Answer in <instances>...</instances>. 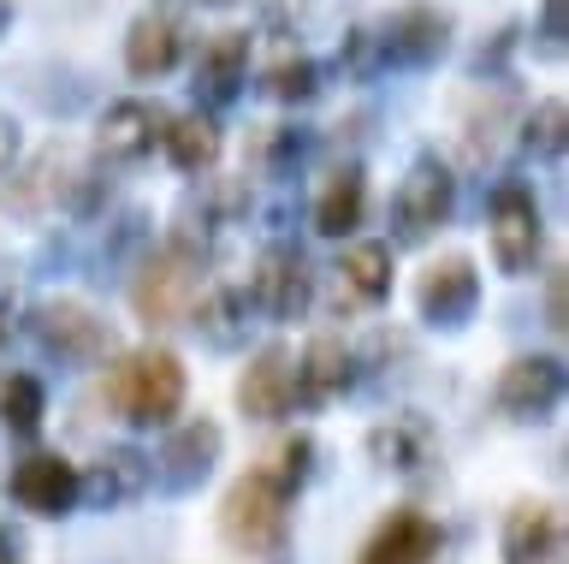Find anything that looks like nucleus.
Wrapping results in <instances>:
<instances>
[{
    "label": "nucleus",
    "mask_w": 569,
    "mask_h": 564,
    "mask_svg": "<svg viewBox=\"0 0 569 564\" xmlns=\"http://www.w3.org/2000/svg\"><path fill=\"white\" fill-rule=\"evenodd\" d=\"M190 398V368L178 350L167 345H142V350H119L107 363L101 380V404L113 416H124L131 428H167Z\"/></svg>",
    "instance_id": "obj_1"
},
{
    "label": "nucleus",
    "mask_w": 569,
    "mask_h": 564,
    "mask_svg": "<svg viewBox=\"0 0 569 564\" xmlns=\"http://www.w3.org/2000/svg\"><path fill=\"white\" fill-rule=\"evenodd\" d=\"M208 244H196V238H178L167 232L160 238V250H149L137 261V274H131V309H137V321L142 327H178V321H190V309L202 304V286H208Z\"/></svg>",
    "instance_id": "obj_2"
},
{
    "label": "nucleus",
    "mask_w": 569,
    "mask_h": 564,
    "mask_svg": "<svg viewBox=\"0 0 569 564\" xmlns=\"http://www.w3.org/2000/svg\"><path fill=\"white\" fill-rule=\"evenodd\" d=\"M24 339L60 368H101L119 357V333L78 297H42L24 309Z\"/></svg>",
    "instance_id": "obj_3"
},
{
    "label": "nucleus",
    "mask_w": 569,
    "mask_h": 564,
    "mask_svg": "<svg viewBox=\"0 0 569 564\" xmlns=\"http://www.w3.org/2000/svg\"><path fill=\"white\" fill-rule=\"evenodd\" d=\"M220 541L243 558H279L291 541V499L267 469H243L220 499Z\"/></svg>",
    "instance_id": "obj_4"
},
{
    "label": "nucleus",
    "mask_w": 569,
    "mask_h": 564,
    "mask_svg": "<svg viewBox=\"0 0 569 564\" xmlns=\"http://www.w3.org/2000/svg\"><path fill=\"white\" fill-rule=\"evenodd\" d=\"M451 215H457V172L445 155L427 149L409 161V172L398 179V190H391V208H386L391 244H398V250H421Z\"/></svg>",
    "instance_id": "obj_5"
},
{
    "label": "nucleus",
    "mask_w": 569,
    "mask_h": 564,
    "mask_svg": "<svg viewBox=\"0 0 569 564\" xmlns=\"http://www.w3.org/2000/svg\"><path fill=\"white\" fill-rule=\"evenodd\" d=\"M457 19L433 0H409L391 19L373 30V66L380 72H433V66L451 55Z\"/></svg>",
    "instance_id": "obj_6"
},
{
    "label": "nucleus",
    "mask_w": 569,
    "mask_h": 564,
    "mask_svg": "<svg viewBox=\"0 0 569 564\" xmlns=\"http://www.w3.org/2000/svg\"><path fill=\"white\" fill-rule=\"evenodd\" d=\"M487 244H492L498 274H510V279L533 274V261H540V250H546V215H540V202H533V190L522 179H505L492 190Z\"/></svg>",
    "instance_id": "obj_7"
},
{
    "label": "nucleus",
    "mask_w": 569,
    "mask_h": 564,
    "mask_svg": "<svg viewBox=\"0 0 569 564\" xmlns=\"http://www.w3.org/2000/svg\"><path fill=\"white\" fill-rule=\"evenodd\" d=\"M563 357H551V350H528V357H510L498 368V386H492V404L505 422H522V428H540V422L558 416L563 404Z\"/></svg>",
    "instance_id": "obj_8"
},
{
    "label": "nucleus",
    "mask_w": 569,
    "mask_h": 564,
    "mask_svg": "<svg viewBox=\"0 0 569 564\" xmlns=\"http://www.w3.org/2000/svg\"><path fill=\"white\" fill-rule=\"evenodd\" d=\"M249 304H256V315H267V321L291 327L309 315L315 304V274H309V256L297 250V244L273 238L267 250L256 256V268H249Z\"/></svg>",
    "instance_id": "obj_9"
},
{
    "label": "nucleus",
    "mask_w": 569,
    "mask_h": 564,
    "mask_svg": "<svg viewBox=\"0 0 569 564\" xmlns=\"http://www.w3.org/2000/svg\"><path fill=\"white\" fill-rule=\"evenodd\" d=\"M220 452H226V428L213 416H190V422H178V428L160 439V452L149 457V469H154V487L160 493H196L213 475V464H220Z\"/></svg>",
    "instance_id": "obj_10"
},
{
    "label": "nucleus",
    "mask_w": 569,
    "mask_h": 564,
    "mask_svg": "<svg viewBox=\"0 0 569 564\" xmlns=\"http://www.w3.org/2000/svg\"><path fill=\"white\" fill-rule=\"evenodd\" d=\"M416 309H421L427 327H445V333L469 327L475 309H480V268H475V256L451 250V256L427 261L421 279H416Z\"/></svg>",
    "instance_id": "obj_11"
},
{
    "label": "nucleus",
    "mask_w": 569,
    "mask_h": 564,
    "mask_svg": "<svg viewBox=\"0 0 569 564\" xmlns=\"http://www.w3.org/2000/svg\"><path fill=\"white\" fill-rule=\"evenodd\" d=\"M160 131H167V108H160V101H142V96L113 101V108L101 113V126H96L101 167H137V161H149L154 144H160Z\"/></svg>",
    "instance_id": "obj_12"
},
{
    "label": "nucleus",
    "mask_w": 569,
    "mask_h": 564,
    "mask_svg": "<svg viewBox=\"0 0 569 564\" xmlns=\"http://www.w3.org/2000/svg\"><path fill=\"white\" fill-rule=\"evenodd\" d=\"M7 493L30 517H71V505H78V464L60 452H30L12 464Z\"/></svg>",
    "instance_id": "obj_13"
},
{
    "label": "nucleus",
    "mask_w": 569,
    "mask_h": 564,
    "mask_svg": "<svg viewBox=\"0 0 569 564\" xmlns=\"http://www.w3.org/2000/svg\"><path fill=\"white\" fill-rule=\"evenodd\" d=\"M249 48H256V37L249 30H213V37L202 42V55H196V101H202V113H220L231 108V101L243 96L249 83Z\"/></svg>",
    "instance_id": "obj_14"
},
{
    "label": "nucleus",
    "mask_w": 569,
    "mask_h": 564,
    "mask_svg": "<svg viewBox=\"0 0 569 564\" xmlns=\"http://www.w3.org/2000/svg\"><path fill=\"white\" fill-rule=\"evenodd\" d=\"M149 487H154V469H149V452H137V446H107L89 469H78V499L89 511L137 505Z\"/></svg>",
    "instance_id": "obj_15"
},
{
    "label": "nucleus",
    "mask_w": 569,
    "mask_h": 564,
    "mask_svg": "<svg viewBox=\"0 0 569 564\" xmlns=\"http://www.w3.org/2000/svg\"><path fill=\"white\" fill-rule=\"evenodd\" d=\"M249 208H256V197H249V179H202L184 202H178V215H172L167 232L196 238V244H213V232L243 226Z\"/></svg>",
    "instance_id": "obj_16"
},
{
    "label": "nucleus",
    "mask_w": 569,
    "mask_h": 564,
    "mask_svg": "<svg viewBox=\"0 0 569 564\" xmlns=\"http://www.w3.org/2000/svg\"><path fill=\"white\" fill-rule=\"evenodd\" d=\"M178 55H184V19H178V7H142L131 30H124V72L137 83H154L178 66Z\"/></svg>",
    "instance_id": "obj_17"
},
{
    "label": "nucleus",
    "mask_w": 569,
    "mask_h": 564,
    "mask_svg": "<svg viewBox=\"0 0 569 564\" xmlns=\"http://www.w3.org/2000/svg\"><path fill=\"white\" fill-rule=\"evenodd\" d=\"M291 368H297V357H291V345H261L256 357H249V368L238 375V410H243V422H284L291 416Z\"/></svg>",
    "instance_id": "obj_18"
},
{
    "label": "nucleus",
    "mask_w": 569,
    "mask_h": 564,
    "mask_svg": "<svg viewBox=\"0 0 569 564\" xmlns=\"http://www.w3.org/2000/svg\"><path fill=\"white\" fill-rule=\"evenodd\" d=\"M350 380H356V350L338 339V333H320V339L302 345V357L291 368V404L297 410H320V404H332Z\"/></svg>",
    "instance_id": "obj_19"
},
{
    "label": "nucleus",
    "mask_w": 569,
    "mask_h": 564,
    "mask_svg": "<svg viewBox=\"0 0 569 564\" xmlns=\"http://www.w3.org/2000/svg\"><path fill=\"white\" fill-rule=\"evenodd\" d=\"M433 558H439V523L416 505H398L362 546V564H433Z\"/></svg>",
    "instance_id": "obj_20"
},
{
    "label": "nucleus",
    "mask_w": 569,
    "mask_h": 564,
    "mask_svg": "<svg viewBox=\"0 0 569 564\" xmlns=\"http://www.w3.org/2000/svg\"><path fill=\"white\" fill-rule=\"evenodd\" d=\"M78 167H83V161H78L66 144H48V149L24 167V179L12 185V208H18V215H66Z\"/></svg>",
    "instance_id": "obj_21"
},
{
    "label": "nucleus",
    "mask_w": 569,
    "mask_h": 564,
    "mask_svg": "<svg viewBox=\"0 0 569 564\" xmlns=\"http://www.w3.org/2000/svg\"><path fill=\"white\" fill-rule=\"evenodd\" d=\"M190 327L208 350H243L249 327H256V304H249L243 286H213V291H202V304L190 309Z\"/></svg>",
    "instance_id": "obj_22"
},
{
    "label": "nucleus",
    "mask_w": 569,
    "mask_h": 564,
    "mask_svg": "<svg viewBox=\"0 0 569 564\" xmlns=\"http://www.w3.org/2000/svg\"><path fill=\"white\" fill-rule=\"evenodd\" d=\"M433 452H439V439H433V428H427L421 416H386V422H373L368 428V457L380 469H398V475H416V469H427L433 464Z\"/></svg>",
    "instance_id": "obj_23"
},
{
    "label": "nucleus",
    "mask_w": 569,
    "mask_h": 564,
    "mask_svg": "<svg viewBox=\"0 0 569 564\" xmlns=\"http://www.w3.org/2000/svg\"><path fill=\"white\" fill-rule=\"evenodd\" d=\"M558 541H563V523L558 511L540 505V499H522L505 511V564H551L558 558Z\"/></svg>",
    "instance_id": "obj_24"
},
{
    "label": "nucleus",
    "mask_w": 569,
    "mask_h": 564,
    "mask_svg": "<svg viewBox=\"0 0 569 564\" xmlns=\"http://www.w3.org/2000/svg\"><path fill=\"white\" fill-rule=\"evenodd\" d=\"M362 215H368V172H362V161L332 167V179L320 185V197H315V232L320 238H350L356 226H362Z\"/></svg>",
    "instance_id": "obj_25"
},
{
    "label": "nucleus",
    "mask_w": 569,
    "mask_h": 564,
    "mask_svg": "<svg viewBox=\"0 0 569 564\" xmlns=\"http://www.w3.org/2000/svg\"><path fill=\"white\" fill-rule=\"evenodd\" d=\"M160 149H167V161L178 172H213L220 161L226 137H220V119L213 113H167V131H160Z\"/></svg>",
    "instance_id": "obj_26"
},
{
    "label": "nucleus",
    "mask_w": 569,
    "mask_h": 564,
    "mask_svg": "<svg viewBox=\"0 0 569 564\" xmlns=\"http://www.w3.org/2000/svg\"><path fill=\"white\" fill-rule=\"evenodd\" d=\"M48 422V386L30 368H0V428L12 439H36Z\"/></svg>",
    "instance_id": "obj_27"
},
{
    "label": "nucleus",
    "mask_w": 569,
    "mask_h": 564,
    "mask_svg": "<svg viewBox=\"0 0 569 564\" xmlns=\"http://www.w3.org/2000/svg\"><path fill=\"white\" fill-rule=\"evenodd\" d=\"M338 274H345V291L356 297V304L380 309L391 297V244H380V238L350 244L345 261H338Z\"/></svg>",
    "instance_id": "obj_28"
},
{
    "label": "nucleus",
    "mask_w": 569,
    "mask_h": 564,
    "mask_svg": "<svg viewBox=\"0 0 569 564\" xmlns=\"http://www.w3.org/2000/svg\"><path fill=\"white\" fill-rule=\"evenodd\" d=\"M315 144H320V137H315L309 126H267V131L256 137V149H249V161H256L267 179L291 185L297 172H302V161L315 155Z\"/></svg>",
    "instance_id": "obj_29"
},
{
    "label": "nucleus",
    "mask_w": 569,
    "mask_h": 564,
    "mask_svg": "<svg viewBox=\"0 0 569 564\" xmlns=\"http://www.w3.org/2000/svg\"><path fill=\"white\" fill-rule=\"evenodd\" d=\"M522 149L533 155V161H563V149H569V108L558 96L533 101V108L522 113Z\"/></svg>",
    "instance_id": "obj_30"
},
{
    "label": "nucleus",
    "mask_w": 569,
    "mask_h": 564,
    "mask_svg": "<svg viewBox=\"0 0 569 564\" xmlns=\"http://www.w3.org/2000/svg\"><path fill=\"white\" fill-rule=\"evenodd\" d=\"M261 96L284 101V108H302V101L320 96V66H315L309 55H284V60H273V66L261 72Z\"/></svg>",
    "instance_id": "obj_31"
},
{
    "label": "nucleus",
    "mask_w": 569,
    "mask_h": 564,
    "mask_svg": "<svg viewBox=\"0 0 569 564\" xmlns=\"http://www.w3.org/2000/svg\"><path fill=\"white\" fill-rule=\"evenodd\" d=\"M510 119V96L505 83H492V96H480V113L462 119V149H469V167H487L498 149V126Z\"/></svg>",
    "instance_id": "obj_32"
},
{
    "label": "nucleus",
    "mask_w": 569,
    "mask_h": 564,
    "mask_svg": "<svg viewBox=\"0 0 569 564\" xmlns=\"http://www.w3.org/2000/svg\"><path fill=\"white\" fill-rule=\"evenodd\" d=\"M261 469L273 475V487L284 493V499H297V493L309 487V475H315V434H291V439H279L273 457H267Z\"/></svg>",
    "instance_id": "obj_33"
},
{
    "label": "nucleus",
    "mask_w": 569,
    "mask_h": 564,
    "mask_svg": "<svg viewBox=\"0 0 569 564\" xmlns=\"http://www.w3.org/2000/svg\"><path fill=\"white\" fill-rule=\"evenodd\" d=\"M149 244H154V226H149V215H119L113 220V232H107V244H101V279H107V268H124V261H142L149 256Z\"/></svg>",
    "instance_id": "obj_34"
},
{
    "label": "nucleus",
    "mask_w": 569,
    "mask_h": 564,
    "mask_svg": "<svg viewBox=\"0 0 569 564\" xmlns=\"http://www.w3.org/2000/svg\"><path fill=\"white\" fill-rule=\"evenodd\" d=\"M516 42H522V24H498L492 30V42H480L475 48V60H469V83H505V66H510V55H516Z\"/></svg>",
    "instance_id": "obj_35"
},
{
    "label": "nucleus",
    "mask_w": 569,
    "mask_h": 564,
    "mask_svg": "<svg viewBox=\"0 0 569 564\" xmlns=\"http://www.w3.org/2000/svg\"><path fill=\"white\" fill-rule=\"evenodd\" d=\"M563 48H569V0H546L540 19H533V55L563 60Z\"/></svg>",
    "instance_id": "obj_36"
},
{
    "label": "nucleus",
    "mask_w": 569,
    "mask_h": 564,
    "mask_svg": "<svg viewBox=\"0 0 569 564\" xmlns=\"http://www.w3.org/2000/svg\"><path fill=\"white\" fill-rule=\"evenodd\" d=\"M338 66H345L350 78H373L380 66H373V30L368 24H356L350 37H345V48H338Z\"/></svg>",
    "instance_id": "obj_37"
},
{
    "label": "nucleus",
    "mask_w": 569,
    "mask_h": 564,
    "mask_svg": "<svg viewBox=\"0 0 569 564\" xmlns=\"http://www.w3.org/2000/svg\"><path fill=\"white\" fill-rule=\"evenodd\" d=\"M546 327L551 333L569 327V268H563V261L546 274Z\"/></svg>",
    "instance_id": "obj_38"
},
{
    "label": "nucleus",
    "mask_w": 569,
    "mask_h": 564,
    "mask_svg": "<svg viewBox=\"0 0 569 564\" xmlns=\"http://www.w3.org/2000/svg\"><path fill=\"white\" fill-rule=\"evenodd\" d=\"M18 149H24V131H18V119H12V113H0V172H12Z\"/></svg>",
    "instance_id": "obj_39"
},
{
    "label": "nucleus",
    "mask_w": 569,
    "mask_h": 564,
    "mask_svg": "<svg viewBox=\"0 0 569 564\" xmlns=\"http://www.w3.org/2000/svg\"><path fill=\"white\" fill-rule=\"evenodd\" d=\"M18 546H24V535L12 523H0V564H18Z\"/></svg>",
    "instance_id": "obj_40"
},
{
    "label": "nucleus",
    "mask_w": 569,
    "mask_h": 564,
    "mask_svg": "<svg viewBox=\"0 0 569 564\" xmlns=\"http://www.w3.org/2000/svg\"><path fill=\"white\" fill-rule=\"evenodd\" d=\"M12 19H18V7H12V0H0V37L12 30Z\"/></svg>",
    "instance_id": "obj_41"
},
{
    "label": "nucleus",
    "mask_w": 569,
    "mask_h": 564,
    "mask_svg": "<svg viewBox=\"0 0 569 564\" xmlns=\"http://www.w3.org/2000/svg\"><path fill=\"white\" fill-rule=\"evenodd\" d=\"M196 7H238V0H196Z\"/></svg>",
    "instance_id": "obj_42"
}]
</instances>
